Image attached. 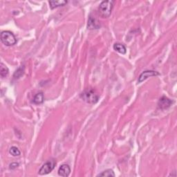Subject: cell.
<instances>
[{
  "label": "cell",
  "instance_id": "cell-10",
  "mask_svg": "<svg viewBox=\"0 0 177 177\" xmlns=\"http://www.w3.org/2000/svg\"><path fill=\"white\" fill-rule=\"evenodd\" d=\"M114 49L121 54H125L127 52L126 47L124 44L121 43H115L114 44Z\"/></svg>",
  "mask_w": 177,
  "mask_h": 177
},
{
  "label": "cell",
  "instance_id": "cell-3",
  "mask_svg": "<svg viewBox=\"0 0 177 177\" xmlns=\"http://www.w3.org/2000/svg\"><path fill=\"white\" fill-rule=\"evenodd\" d=\"M1 41L7 47H11L17 43V39L15 35L9 31H4L1 33Z\"/></svg>",
  "mask_w": 177,
  "mask_h": 177
},
{
  "label": "cell",
  "instance_id": "cell-15",
  "mask_svg": "<svg viewBox=\"0 0 177 177\" xmlns=\"http://www.w3.org/2000/svg\"><path fill=\"white\" fill-rule=\"evenodd\" d=\"M24 66H21L20 68H18L17 69L16 71L14 73V78H20L21 76L24 74Z\"/></svg>",
  "mask_w": 177,
  "mask_h": 177
},
{
  "label": "cell",
  "instance_id": "cell-11",
  "mask_svg": "<svg viewBox=\"0 0 177 177\" xmlns=\"http://www.w3.org/2000/svg\"><path fill=\"white\" fill-rule=\"evenodd\" d=\"M67 4V1H50L49 5L51 9H54L57 7L63 6Z\"/></svg>",
  "mask_w": 177,
  "mask_h": 177
},
{
  "label": "cell",
  "instance_id": "cell-2",
  "mask_svg": "<svg viewBox=\"0 0 177 177\" xmlns=\"http://www.w3.org/2000/svg\"><path fill=\"white\" fill-rule=\"evenodd\" d=\"M114 1H103L100 4L98 11L100 15L102 18H108L111 15L112 9L114 7Z\"/></svg>",
  "mask_w": 177,
  "mask_h": 177
},
{
  "label": "cell",
  "instance_id": "cell-7",
  "mask_svg": "<svg viewBox=\"0 0 177 177\" xmlns=\"http://www.w3.org/2000/svg\"><path fill=\"white\" fill-rule=\"evenodd\" d=\"M71 173V168L67 164H63L58 169V175L60 176L66 177Z\"/></svg>",
  "mask_w": 177,
  "mask_h": 177
},
{
  "label": "cell",
  "instance_id": "cell-1",
  "mask_svg": "<svg viewBox=\"0 0 177 177\" xmlns=\"http://www.w3.org/2000/svg\"><path fill=\"white\" fill-rule=\"evenodd\" d=\"M80 97L88 104H95L99 100V95L93 88H86L81 93Z\"/></svg>",
  "mask_w": 177,
  "mask_h": 177
},
{
  "label": "cell",
  "instance_id": "cell-12",
  "mask_svg": "<svg viewBox=\"0 0 177 177\" xmlns=\"http://www.w3.org/2000/svg\"><path fill=\"white\" fill-rule=\"evenodd\" d=\"M9 70L7 66L4 63L0 64V75L2 78H6L8 75Z\"/></svg>",
  "mask_w": 177,
  "mask_h": 177
},
{
  "label": "cell",
  "instance_id": "cell-5",
  "mask_svg": "<svg viewBox=\"0 0 177 177\" xmlns=\"http://www.w3.org/2000/svg\"><path fill=\"white\" fill-rule=\"evenodd\" d=\"M159 75V73L157 72V71H152V70H148V71H145L140 74L139 77H138V83H141L143 81L147 80L148 78L152 77V76H157Z\"/></svg>",
  "mask_w": 177,
  "mask_h": 177
},
{
  "label": "cell",
  "instance_id": "cell-6",
  "mask_svg": "<svg viewBox=\"0 0 177 177\" xmlns=\"http://www.w3.org/2000/svg\"><path fill=\"white\" fill-rule=\"evenodd\" d=\"M172 100H171L166 96H162L158 102V107L161 109H166L169 108L172 104Z\"/></svg>",
  "mask_w": 177,
  "mask_h": 177
},
{
  "label": "cell",
  "instance_id": "cell-8",
  "mask_svg": "<svg viewBox=\"0 0 177 177\" xmlns=\"http://www.w3.org/2000/svg\"><path fill=\"white\" fill-rule=\"evenodd\" d=\"M99 27L100 26L98 24V23L97 22L96 20L93 18V17L90 16L88 20V24H87L88 29H90V30L97 29V28H99Z\"/></svg>",
  "mask_w": 177,
  "mask_h": 177
},
{
  "label": "cell",
  "instance_id": "cell-4",
  "mask_svg": "<svg viewBox=\"0 0 177 177\" xmlns=\"http://www.w3.org/2000/svg\"><path fill=\"white\" fill-rule=\"evenodd\" d=\"M56 164V163L54 160H49V161H48L44 164L42 165V166L39 169L38 174L40 175H45V174L50 173V172L53 170Z\"/></svg>",
  "mask_w": 177,
  "mask_h": 177
},
{
  "label": "cell",
  "instance_id": "cell-13",
  "mask_svg": "<svg viewBox=\"0 0 177 177\" xmlns=\"http://www.w3.org/2000/svg\"><path fill=\"white\" fill-rule=\"evenodd\" d=\"M9 153L10 154H11L13 156H20L21 154V152L20 151V150L18 149L17 147H15V146H13L10 148L9 150Z\"/></svg>",
  "mask_w": 177,
  "mask_h": 177
},
{
  "label": "cell",
  "instance_id": "cell-9",
  "mask_svg": "<svg viewBox=\"0 0 177 177\" xmlns=\"http://www.w3.org/2000/svg\"><path fill=\"white\" fill-rule=\"evenodd\" d=\"M44 100V94L42 92H39L37 93V94H35V95L33 98V102L35 105H40L43 103Z\"/></svg>",
  "mask_w": 177,
  "mask_h": 177
},
{
  "label": "cell",
  "instance_id": "cell-16",
  "mask_svg": "<svg viewBox=\"0 0 177 177\" xmlns=\"http://www.w3.org/2000/svg\"><path fill=\"white\" fill-rule=\"evenodd\" d=\"M18 166H19V163H11L10 165V169H14L17 168Z\"/></svg>",
  "mask_w": 177,
  "mask_h": 177
},
{
  "label": "cell",
  "instance_id": "cell-14",
  "mask_svg": "<svg viewBox=\"0 0 177 177\" xmlns=\"http://www.w3.org/2000/svg\"><path fill=\"white\" fill-rule=\"evenodd\" d=\"M97 176H108V177H111V176H115V174L114 171L112 170L111 169H107L104 172H102V173H100L99 174H98Z\"/></svg>",
  "mask_w": 177,
  "mask_h": 177
}]
</instances>
